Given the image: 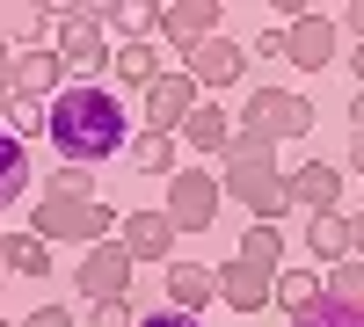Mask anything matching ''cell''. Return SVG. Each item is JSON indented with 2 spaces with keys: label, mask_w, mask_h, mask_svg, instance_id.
<instances>
[{
  "label": "cell",
  "mask_w": 364,
  "mask_h": 327,
  "mask_svg": "<svg viewBox=\"0 0 364 327\" xmlns=\"http://www.w3.org/2000/svg\"><path fill=\"white\" fill-rule=\"evenodd\" d=\"M44 138L58 145V160H66V167H95V160H109V153H124V145H132V116H124V102H117L109 87L73 80L66 95L51 102V131H44Z\"/></svg>",
  "instance_id": "cell-1"
},
{
  "label": "cell",
  "mask_w": 364,
  "mask_h": 327,
  "mask_svg": "<svg viewBox=\"0 0 364 327\" xmlns=\"http://www.w3.org/2000/svg\"><path fill=\"white\" fill-rule=\"evenodd\" d=\"M117 204H102V196H37V211H29V233L37 240H80V248H102V240H117Z\"/></svg>",
  "instance_id": "cell-2"
},
{
  "label": "cell",
  "mask_w": 364,
  "mask_h": 327,
  "mask_svg": "<svg viewBox=\"0 0 364 327\" xmlns=\"http://www.w3.org/2000/svg\"><path fill=\"white\" fill-rule=\"evenodd\" d=\"M240 138H262V145H284V138H306L314 131V102L291 95V87H248L240 102Z\"/></svg>",
  "instance_id": "cell-3"
},
{
  "label": "cell",
  "mask_w": 364,
  "mask_h": 327,
  "mask_svg": "<svg viewBox=\"0 0 364 327\" xmlns=\"http://www.w3.org/2000/svg\"><path fill=\"white\" fill-rule=\"evenodd\" d=\"M132 270L139 262L117 248V240H102V248H87L80 262H73V291L87 306H109V299H132Z\"/></svg>",
  "instance_id": "cell-4"
},
{
  "label": "cell",
  "mask_w": 364,
  "mask_h": 327,
  "mask_svg": "<svg viewBox=\"0 0 364 327\" xmlns=\"http://www.w3.org/2000/svg\"><path fill=\"white\" fill-rule=\"evenodd\" d=\"M219 174H204V167H175L168 174V204H161V211L175 218V233H204L211 218H219Z\"/></svg>",
  "instance_id": "cell-5"
},
{
  "label": "cell",
  "mask_w": 364,
  "mask_h": 327,
  "mask_svg": "<svg viewBox=\"0 0 364 327\" xmlns=\"http://www.w3.org/2000/svg\"><path fill=\"white\" fill-rule=\"evenodd\" d=\"M66 22H58V66L66 73H109V37H102V22H95V8H58Z\"/></svg>",
  "instance_id": "cell-6"
},
{
  "label": "cell",
  "mask_w": 364,
  "mask_h": 327,
  "mask_svg": "<svg viewBox=\"0 0 364 327\" xmlns=\"http://www.w3.org/2000/svg\"><path fill=\"white\" fill-rule=\"evenodd\" d=\"M262 182H277V145H262V138H233L226 153H219V189L233 204H248Z\"/></svg>",
  "instance_id": "cell-7"
},
{
  "label": "cell",
  "mask_w": 364,
  "mask_h": 327,
  "mask_svg": "<svg viewBox=\"0 0 364 327\" xmlns=\"http://www.w3.org/2000/svg\"><path fill=\"white\" fill-rule=\"evenodd\" d=\"M336 51H343V29H336V15H299V22H284V58H291L299 73L336 66Z\"/></svg>",
  "instance_id": "cell-8"
},
{
  "label": "cell",
  "mask_w": 364,
  "mask_h": 327,
  "mask_svg": "<svg viewBox=\"0 0 364 327\" xmlns=\"http://www.w3.org/2000/svg\"><path fill=\"white\" fill-rule=\"evenodd\" d=\"M204 95H197V80L190 73H161L154 87H146V131H182V124H190V109H197Z\"/></svg>",
  "instance_id": "cell-9"
},
{
  "label": "cell",
  "mask_w": 364,
  "mask_h": 327,
  "mask_svg": "<svg viewBox=\"0 0 364 327\" xmlns=\"http://www.w3.org/2000/svg\"><path fill=\"white\" fill-rule=\"evenodd\" d=\"M219 15L226 8H211V0H168V8H161V37L190 58V51H204L211 37H219Z\"/></svg>",
  "instance_id": "cell-10"
},
{
  "label": "cell",
  "mask_w": 364,
  "mask_h": 327,
  "mask_svg": "<svg viewBox=\"0 0 364 327\" xmlns=\"http://www.w3.org/2000/svg\"><path fill=\"white\" fill-rule=\"evenodd\" d=\"M175 218L168 211H132L124 226H117V248H124L132 262H175Z\"/></svg>",
  "instance_id": "cell-11"
},
{
  "label": "cell",
  "mask_w": 364,
  "mask_h": 327,
  "mask_svg": "<svg viewBox=\"0 0 364 327\" xmlns=\"http://www.w3.org/2000/svg\"><path fill=\"white\" fill-rule=\"evenodd\" d=\"M240 73H248V51H240L233 37H211L204 51H190V80H197V95H226V87H240Z\"/></svg>",
  "instance_id": "cell-12"
},
{
  "label": "cell",
  "mask_w": 364,
  "mask_h": 327,
  "mask_svg": "<svg viewBox=\"0 0 364 327\" xmlns=\"http://www.w3.org/2000/svg\"><path fill=\"white\" fill-rule=\"evenodd\" d=\"M66 95V66H58V51L44 44V51H15V102H58Z\"/></svg>",
  "instance_id": "cell-13"
},
{
  "label": "cell",
  "mask_w": 364,
  "mask_h": 327,
  "mask_svg": "<svg viewBox=\"0 0 364 327\" xmlns=\"http://www.w3.org/2000/svg\"><path fill=\"white\" fill-rule=\"evenodd\" d=\"M269 291H277V277H269V270H255V262H240V255L219 262V306H233V313H262Z\"/></svg>",
  "instance_id": "cell-14"
},
{
  "label": "cell",
  "mask_w": 364,
  "mask_h": 327,
  "mask_svg": "<svg viewBox=\"0 0 364 327\" xmlns=\"http://www.w3.org/2000/svg\"><path fill=\"white\" fill-rule=\"evenodd\" d=\"M284 189H291V204L306 218H321V211H336V196H343V167L336 160H306L299 174H284Z\"/></svg>",
  "instance_id": "cell-15"
},
{
  "label": "cell",
  "mask_w": 364,
  "mask_h": 327,
  "mask_svg": "<svg viewBox=\"0 0 364 327\" xmlns=\"http://www.w3.org/2000/svg\"><path fill=\"white\" fill-rule=\"evenodd\" d=\"M168 306L175 313H197V306H219V270H204V262H168Z\"/></svg>",
  "instance_id": "cell-16"
},
{
  "label": "cell",
  "mask_w": 364,
  "mask_h": 327,
  "mask_svg": "<svg viewBox=\"0 0 364 327\" xmlns=\"http://www.w3.org/2000/svg\"><path fill=\"white\" fill-rule=\"evenodd\" d=\"M175 138H190L197 153H226V145L240 138V124H233V116H226L219 102H197V109H190V124H182Z\"/></svg>",
  "instance_id": "cell-17"
},
{
  "label": "cell",
  "mask_w": 364,
  "mask_h": 327,
  "mask_svg": "<svg viewBox=\"0 0 364 327\" xmlns=\"http://www.w3.org/2000/svg\"><path fill=\"white\" fill-rule=\"evenodd\" d=\"M37 189V167H29V145L15 138V131H0V211H8L15 196H29Z\"/></svg>",
  "instance_id": "cell-18"
},
{
  "label": "cell",
  "mask_w": 364,
  "mask_h": 327,
  "mask_svg": "<svg viewBox=\"0 0 364 327\" xmlns=\"http://www.w3.org/2000/svg\"><path fill=\"white\" fill-rule=\"evenodd\" d=\"M95 22H102V37L117 29L124 44H146L161 29V8H139V0H109V8H95Z\"/></svg>",
  "instance_id": "cell-19"
},
{
  "label": "cell",
  "mask_w": 364,
  "mask_h": 327,
  "mask_svg": "<svg viewBox=\"0 0 364 327\" xmlns=\"http://www.w3.org/2000/svg\"><path fill=\"white\" fill-rule=\"evenodd\" d=\"M306 255H314V262H328V270H336V262H350V218H343V211L306 218Z\"/></svg>",
  "instance_id": "cell-20"
},
{
  "label": "cell",
  "mask_w": 364,
  "mask_h": 327,
  "mask_svg": "<svg viewBox=\"0 0 364 327\" xmlns=\"http://www.w3.org/2000/svg\"><path fill=\"white\" fill-rule=\"evenodd\" d=\"M109 73L132 87V95H146V87L161 80V58H154V44H117L109 51Z\"/></svg>",
  "instance_id": "cell-21"
},
{
  "label": "cell",
  "mask_w": 364,
  "mask_h": 327,
  "mask_svg": "<svg viewBox=\"0 0 364 327\" xmlns=\"http://www.w3.org/2000/svg\"><path fill=\"white\" fill-rule=\"evenodd\" d=\"M44 29H51V8H0V37L22 51H44Z\"/></svg>",
  "instance_id": "cell-22"
},
{
  "label": "cell",
  "mask_w": 364,
  "mask_h": 327,
  "mask_svg": "<svg viewBox=\"0 0 364 327\" xmlns=\"http://www.w3.org/2000/svg\"><path fill=\"white\" fill-rule=\"evenodd\" d=\"M233 255L277 277V270H284V233H277V226H248V233H240V248H233Z\"/></svg>",
  "instance_id": "cell-23"
},
{
  "label": "cell",
  "mask_w": 364,
  "mask_h": 327,
  "mask_svg": "<svg viewBox=\"0 0 364 327\" xmlns=\"http://www.w3.org/2000/svg\"><path fill=\"white\" fill-rule=\"evenodd\" d=\"M8 270L15 277H51V240H37V233H8Z\"/></svg>",
  "instance_id": "cell-24"
},
{
  "label": "cell",
  "mask_w": 364,
  "mask_h": 327,
  "mask_svg": "<svg viewBox=\"0 0 364 327\" xmlns=\"http://www.w3.org/2000/svg\"><path fill=\"white\" fill-rule=\"evenodd\" d=\"M132 167L139 174H175V138L168 131H139L132 138Z\"/></svg>",
  "instance_id": "cell-25"
},
{
  "label": "cell",
  "mask_w": 364,
  "mask_h": 327,
  "mask_svg": "<svg viewBox=\"0 0 364 327\" xmlns=\"http://www.w3.org/2000/svg\"><path fill=\"white\" fill-rule=\"evenodd\" d=\"M314 299H321L314 270H277V291H269V306H284V313H306Z\"/></svg>",
  "instance_id": "cell-26"
},
{
  "label": "cell",
  "mask_w": 364,
  "mask_h": 327,
  "mask_svg": "<svg viewBox=\"0 0 364 327\" xmlns=\"http://www.w3.org/2000/svg\"><path fill=\"white\" fill-rule=\"evenodd\" d=\"M291 327H364V306H336V299L321 291L306 313H291Z\"/></svg>",
  "instance_id": "cell-27"
},
{
  "label": "cell",
  "mask_w": 364,
  "mask_h": 327,
  "mask_svg": "<svg viewBox=\"0 0 364 327\" xmlns=\"http://www.w3.org/2000/svg\"><path fill=\"white\" fill-rule=\"evenodd\" d=\"M328 299H336V306H364V262L357 255L328 270Z\"/></svg>",
  "instance_id": "cell-28"
},
{
  "label": "cell",
  "mask_w": 364,
  "mask_h": 327,
  "mask_svg": "<svg viewBox=\"0 0 364 327\" xmlns=\"http://www.w3.org/2000/svg\"><path fill=\"white\" fill-rule=\"evenodd\" d=\"M0 124H8L15 138H22V131H51V109H44V102H15V95H8V102H0Z\"/></svg>",
  "instance_id": "cell-29"
},
{
  "label": "cell",
  "mask_w": 364,
  "mask_h": 327,
  "mask_svg": "<svg viewBox=\"0 0 364 327\" xmlns=\"http://www.w3.org/2000/svg\"><path fill=\"white\" fill-rule=\"evenodd\" d=\"M44 196H95V174L58 160V167H51V182H44Z\"/></svg>",
  "instance_id": "cell-30"
},
{
  "label": "cell",
  "mask_w": 364,
  "mask_h": 327,
  "mask_svg": "<svg viewBox=\"0 0 364 327\" xmlns=\"http://www.w3.org/2000/svg\"><path fill=\"white\" fill-rule=\"evenodd\" d=\"M87 327H132V299H109V306H87Z\"/></svg>",
  "instance_id": "cell-31"
},
{
  "label": "cell",
  "mask_w": 364,
  "mask_h": 327,
  "mask_svg": "<svg viewBox=\"0 0 364 327\" xmlns=\"http://www.w3.org/2000/svg\"><path fill=\"white\" fill-rule=\"evenodd\" d=\"M15 327H73V313H66V306H29Z\"/></svg>",
  "instance_id": "cell-32"
},
{
  "label": "cell",
  "mask_w": 364,
  "mask_h": 327,
  "mask_svg": "<svg viewBox=\"0 0 364 327\" xmlns=\"http://www.w3.org/2000/svg\"><path fill=\"white\" fill-rule=\"evenodd\" d=\"M350 153H364V87L350 95Z\"/></svg>",
  "instance_id": "cell-33"
},
{
  "label": "cell",
  "mask_w": 364,
  "mask_h": 327,
  "mask_svg": "<svg viewBox=\"0 0 364 327\" xmlns=\"http://www.w3.org/2000/svg\"><path fill=\"white\" fill-rule=\"evenodd\" d=\"M139 327H204V320H197V313H175V306H168V313H146Z\"/></svg>",
  "instance_id": "cell-34"
},
{
  "label": "cell",
  "mask_w": 364,
  "mask_h": 327,
  "mask_svg": "<svg viewBox=\"0 0 364 327\" xmlns=\"http://www.w3.org/2000/svg\"><path fill=\"white\" fill-rule=\"evenodd\" d=\"M8 95H15V44L0 37V102H8Z\"/></svg>",
  "instance_id": "cell-35"
},
{
  "label": "cell",
  "mask_w": 364,
  "mask_h": 327,
  "mask_svg": "<svg viewBox=\"0 0 364 327\" xmlns=\"http://www.w3.org/2000/svg\"><path fill=\"white\" fill-rule=\"evenodd\" d=\"M336 29H350V37H357V44H364V0H350V8H343V15H336Z\"/></svg>",
  "instance_id": "cell-36"
},
{
  "label": "cell",
  "mask_w": 364,
  "mask_h": 327,
  "mask_svg": "<svg viewBox=\"0 0 364 327\" xmlns=\"http://www.w3.org/2000/svg\"><path fill=\"white\" fill-rule=\"evenodd\" d=\"M255 58H284V29H262V37H255Z\"/></svg>",
  "instance_id": "cell-37"
},
{
  "label": "cell",
  "mask_w": 364,
  "mask_h": 327,
  "mask_svg": "<svg viewBox=\"0 0 364 327\" xmlns=\"http://www.w3.org/2000/svg\"><path fill=\"white\" fill-rule=\"evenodd\" d=\"M350 255H357V262H364V211H357V218H350Z\"/></svg>",
  "instance_id": "cell-38"
},
{
  "label": "cell",
  "mask_w": 364,
  "mask_h": 327,
  "mask_svg": "<svg viewBox=\"0 0 364 327\" xmlns=\"http://www.w3.org/2000/svg\"><path fill=\"white\" fill-rule=\"evenodd\" d=\"M0 270H8V233H0Z\"/></svg>",
  "instance_id": "cell-39"
},
{
  "label": "cell",
  "mask_w": 364,
  "mask_h": 327,
  "mask_svg": "<svg viewBox=\"0 0 364 327\" xmlns=\"http://www.w3.org/2000/svg\"><path fill=\"white\" fill-rule=\"evenodd\" d=\"M350 167H357V174H364V153H350Z\"/></svg>",
  "instance_id": "cell-40"
},
{
  "label": "cell",
  "mask_w": 364,
  "mask_h": 327,
  "mask_svg": "<svg viewBox=\"0 0 364 327\" xmlns=\"http://www.w3.org/2000/svg\"><path fill=\"white\" fill-rule=\"evenodd\" d=\"M0 327H15V320H0Z\"/></svg>",
  "instance_id": "cell-41"
}]
</instances>
